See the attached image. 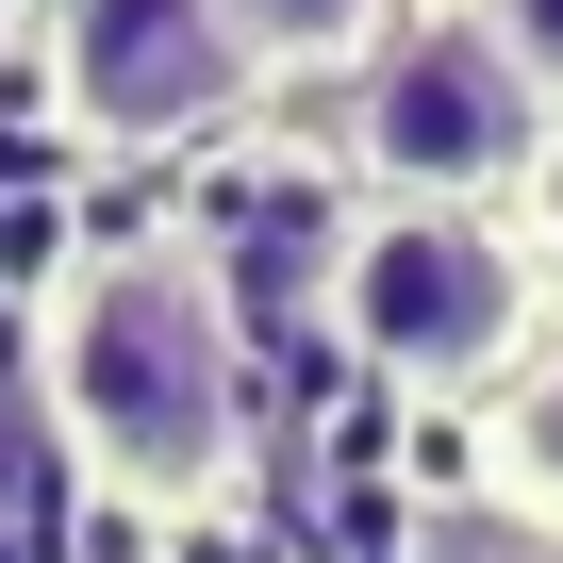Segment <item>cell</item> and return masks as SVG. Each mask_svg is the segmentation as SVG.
Listing matches in <instances>:
<instances>
[{
  "instance_id": "obj_9",
  "label": "cell",
  "mask_w": 563,
  "mask_h": 563,
  "mask_svg": "<svg viewBox=\"0 0 563 563\" xmlns=\"http://www.w3.org/2000/svg\"><path fill=\"white\" fill-rule=\"evenodd\" d=\"M84 563H150V547H133V530H84Z\"/></svg>"
},
{
  "instance_id": "obj_4",
  "label": "cell",
  "mask_w": 563,
  "mask_h": 563,
  "mask_svg": "<svg viewBox=\"0 0 563 563\" xmlns=\"http://www.w3.org/2000/svg\"><path fill=\"white\" fill-rule=\"evenodd\" d=\"M34 67L84 150H199L249 100V51L216 34V0H34Z\"/></svg>"
},
{
  "instance_id": "obj_3",
  "label": "cell",
  "mask_w": 563,
  "mask_h": 563,
  "mask_svg": "<svg viewBox=\"0 0 563 563\" xmlns=\"http://www.w3.org/2000/svg\"><path fill=\"white\" fill-rule=\"evenodd\" d=\"M547 100L514 84V51L481 34V0H398V34L349 67V166H365V199H398V216H481V199H514L530 166H547Z\"/></svg>"
},
{
  "instance_id": "obj_6",
  "label": "cell",
  "mask_w": 563,
  "mask_h": 563,
  "mask_svg": "<svg viewBox=\"0 0 563 563\" xmlns=\"http://www.w3.org/2000/svg\"><path fill=\"white\" fill-rule=\"evenodd\" d=\"M216 34L249 51V84H349L398 34V0H216Z\"/></svg>"
},
{
  "instance_id": "obj_5",
  "label": "cell",
  "mask_w": 563,
  "mask_h": 563,
  "mask_svg": "<svg viewBox=\"0 0 563 563\" xmlns=\"http://www.w3.org/2000/svg\"><path fill=\"white\" fill-rule=\"evenodd\" d=\"M84 464H67V431H51V398L34 382H0V563H84Z\"/></svg>"
},
{
  "instance_id": "obj_1",
  "label": "cell",
  "mask_w": 563,
  "mask_h": 563,
  "mask_svg": "<svg viewBox=\"0 0 563 563\" xmlns=\"http://www.w3.org/2000/svg\"><path fill=\"white\" fill-rule=\"evenodd\" d=\"M34 398L84 464L100 514L133 530H216L249 497V332L216 232H100L34 299Z\"/></svg>"
},
{
  "instance_id": "obj_10",
  "label": "cell",
  "mask_w": 563,
  "mask_h": 563,
  "mask_svg": "<svg viewBox=\"0 0 563 563\" xmlns=\"http://www.w3.org/2000/svg\"><path fill=\"white\" fill-rule=\"evenodd\" d=\"M0 34H18V0H0Z\"/></svg>"
},
{
  "instance_id": "obj_2",
  "label": "cell",
  "mask_w": 563,
  "mask_h": 563,
  "mask_svg": "<svg viewBox=\"0 0 563 563\" xmlns=\"http://www.w3.org/2000/svg\"><path fill=\"white\" fill-rule=\"evenodd\" d=\"M547 332V265L530 232L497 216H398L365 199L349 216V265H332V349L398 398H497Z\"/></svg>"
},
{
  "instance_id": "obj_8",
  "label": "cell",
  "mask_w": 563,
  "mask_h": 563,
  "mask_svg": "<svg viewBox=\"0 0 563 563\" xmlns=\"http://www.w3.org/2000/svg\"><path fill=\"white\" fill-rule=\"evenodd\" d=\"M481 34H497V51H514V84L563 117V0H481Z\"/></svg>"
},
{
  "instance_id": "obj_7",
  "label": "cell",
  "mask_w": 563,
  "mask_h": 563,
  "mask_svg": "<svg viewBox=\"0 0 563 563\" xmlns=\"http://www.w3.org/2000/svg\"><path fill=\"white\" fill-rule=\"evenodd\" d=\"M497 481L530 497V530H563V299H547L530 365L497 382Z\"/></svg>"
}]
</instances>
